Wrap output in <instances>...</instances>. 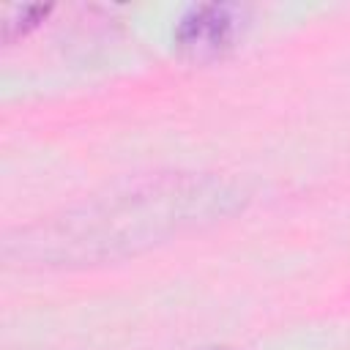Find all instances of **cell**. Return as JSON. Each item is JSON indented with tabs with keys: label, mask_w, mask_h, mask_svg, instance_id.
Instances as JSON below:
<instances>
[{
	"label": "cell",
	"mask_w": 350,
	"mask_h": 350,
	"mask_svg": "<svg viewBox=\"0 0 350 350\" xmlns=\"http://www.w3.org/2000/svg\"><path fill=\"white\" fill-rule=\"evenodd\" d=\"M49 11H52L49 5H22V8H14V11L5 16V22H3V41L11 44L14 38L25 36V33L33 30L38 22H44Z\"/></svg>",
	"instance_id": "cell-3"
},
{
	"label": "cell",
	"mask_w": 350,
	"mask_h": 350,
	"mask_svg": "<svg viewBox=\"0 0 350 350\" xmlns=\"http://www.w3.org/2000/svg\"><path fill=\"white\" fill-rule=\"evenodd\" d=\"M213 350H227V347H213Z\"/></svg>",
	"instance_id": "cell-4"
},
{
	"label": "cell",
	"mask_w": 350,
	"mask_h": 350,
	"mask_svg": "<svg viewBox=\"0 0 350 350\" xmlns=\"http://www.w3.org/2000/svg\"><path fill=\"white\" fill-rule=\"evenodd\" d=\"M208 180L197 178H153L131 186L129 194L107 202L88 205L79 216L66 219V230L57 238H46L44 246H57L60 257H90V249L109 254L115 246H134L145 238H159L180 224H191L200 208L216 202L219 189L211 191ZM221 200V197H219Z\"/></svg>",
	"instance_id": "cell-1"
},
{
	"label": "cell",
	"mask_w": 350,
	"mask_h": 350,
	"mask_svg": "<svg viewBox=\"0 0 350 350\" xmlns=\"http://www.w3.org/2000/svg\"><path fill=\"white\" fill-rule=\"evenodd\" d=\"M246 22V8L235 3H200L191 5L172 30V44L191 60H213L224 55Z\"/></svg>",
	"instance_id": "cell-2"
}]
</instances>
